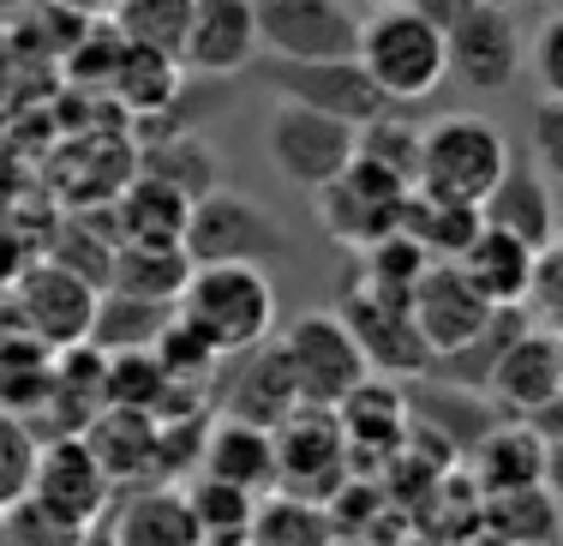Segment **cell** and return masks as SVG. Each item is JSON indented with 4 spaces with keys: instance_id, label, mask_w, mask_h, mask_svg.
Returning a JSON list of instances; mask_svg holds the SVG:
<instances>
[{
    "instance_id": "cell-1",
    "label": "cell",
    "mask_w": 563,
    "mask_h": 546,
    "mask_svg": "<svg viewBox=\"0 0 563 546\" xmlns=\"http://www.w3.org/2000/svg\"><path fill=\"white\" fill-rule=\"evenodd\" d=\"M360 66L378 78V90L390 102H420L432 97L450 78V48L444 31L426 19L413 0H396V7H378L360 19Z\"/></svg>"
},
{
    "instance_id": "cell-2",
    "label": "cell",
    "mask_w": 563,
    "mask_h": 546,
    "mask_svg": "<svg viewBox=\"0 0 563 546\" xmlns=\"http://www.w3.org/2000/svg\"><path fill=\"white\" fill-rule=\"evenodd\" d=\"M180 306L222 354H246L276 337V283L264 264H192Z\"/></svg>"
},
{
    "instance_id": "cell-3",
    "label": "cell",
    "mask_w": 563,
    "mask_h": 546,
    "mask_svg": "<svg viewBox=\"0 0 563 546\" xmlns=\"http://www.w3.org/2000/svg\"><path fill=\"white\" fill-rule=\"evenodd\" d=\"M413 7L444 31L450 78H462L467 90H504L528 61L509 0H413Z\"/></svg>"
},
{
    "instance_id": "cell-4",
    "label": "cell",
    "mask_w": 563,
    "mask_h": 546,
    "mask_svg": "<svg viewBox=\"0 0 563 546\" xmlns=\"http://www.w3.org/2000/svg\"><path fill=\"white\" fill-rule=\"evenodd\" d=\"M504 168H509V144H504L498 121H486V114H438L420 132V181L413 186L438 198L479 205L498 186Z\"/></svg>"
},
{
    "instance_id": "cell-5",
    "label": "cell",
    "mask_w": 563,
    "mask_h": 546,
    "mask_svg": "<svg viewBox=\"0 0 563 546\" xmlns=\"http://www.w3.org/2000/svg\"><path fill=\"white\" fill-rule=\"evenodd\" d=\"M186 252H192V264H264L271 271V264L294 259V241L258 198L217 186L186 217Z\"/></svg>"
},
{
    "instance_id": "cell-6",
    "label": "cell",
    "mask_w": 563,
    "mask_h": 546,
    "mask_svg": "<svg viewBox=\"0 0 563 546\" xmlns=\"http://www.w3.org/2000/svg\"><path fill=\"white\" fill-rule=\"evenodd\" d=\"M282 354L294 367V384H300V403L312 408H336L342 396H354L360 384L372 379L366 349L354 342L342 313H306L282 330Z\"/></svg>"
},
{
    "instance_id": "cell-7",
    "label": "cell",
    "mask_w": 563,
    "mask_h": 546,
    "mask_svg": "<svg viewBox=\"0 0 563 546\" xmlns=\"http://www.w3.org/2000/svg\"><path fill=\"white\" fill-rule=\"evenodd\" d=\"M408 193L413 186L401 175H390L384 163H372V156L354 151V163L312 193V210H318V222H324V234H336L342 247L360 252V247L378 241V234L401 229V205H408Z\"/></svg>"
},
{
    "instance_id": "cell-8",
    "label": "cell",
    "mask_w": 563,
    "mask_h": 546,
    "mask_svg": "<svg viewBox=\"0 0 563 546\" xmlns=\"http://www.w3.org/2000/svg\"><path fill=\"white\" fill-rule=\"evenodd\" d=\"M360 151V127L336 121L324 109H306V102H282L264 127V156L282 168V181H294L300 193H318L324 181H336Z\"/></svg>"
},
{
    "instance_id": "cell-9",
    "label": "cell",
    "mask_w": 563,
    "mask_h": 546,
    "mask_svg": "<svg viewBox=\"0 0 563 546\" xmlns=\"http://www.w3.org/2000/svg\"><path fill=\"white\" fill-rule=\"evenodd\" d=\"M271 90L282 102H306V109H324L347 127H366L378 114H390L396 102L378 90V78L360 66V55H330V61H271L264 66Z\"/></svg>"
},
{
    "instance_id": "cell-10",
    "label": "cell",
    "mask_w": 563,
    "mask_h": 546,
    "mask_svg": "<svg viewBox=\"0 0 563 546\" xmlns=\"http://www.w3.org/2000/svg\"><path fill=\"white\" fill-rule=\"evenodd\" d=\"M31 499H43L48 511L97 528L102 516H109V504H114V474L102 469V457L90 450L85 433H55V438L36 445Z\"/></svg>"
},
{
    "instance_id": "cell-11",
    "label": "cell",
    "mask_w": 563,
    "mask_h": 546,
    "mask_svg": "<svg viewBox=\"0 0 563 546\" xmlns=\"http://www.w3.org/2000/svg\"><path fill=\"white\" fill-rule=\"evenodd\" d=\"M354 330V342L366 349V367L384 372V379H408V372H432V342H426L420 318H413L408 301L378 295V288H347V301L336 306Z\"/></svg>"
},
{
    "instance_id": "cell-12",
    "label": "cell",
    "mask_w": 563,
    "mask_h": 546,
    "mask_svg": "<svg viewBox=\"0 0 563 546\" xmlns=\"http://www.w3.org/2000/svg\"><path fill=\"white\" fill-rule=\"evenodd\" d=\"M342 457H347V433L336 408H312L300 403L288 421L276 426V487L300 492V499H324L342 481Z\"/></svg>"
},
{
    "instance_id": "cell-13",
    "label": "cell",
    "mask_w": 563,
    "mask_h": 546,
    "mask_svg": "<svg viewBox=\"0 0 563 546\" xmlns=\"http://www.w3.org/2000/svg\"><path fill=\"white\" fill-rule=\"evenodd\" d=\"M258 36L276 61H330L360 48L347 0H258Z\"/></svg>"
},
{
    "instance_id": "cell-14",
    "label": "cell",
    "mask_w": 563,
    "mask_h": 546,
    "mask_svg": "<svg viewBox=\"0 0 563 546\" xmlns=\"http://www.w3.org/2000/svg\"><path fill=\"white\" fill-rule=\"evenodd\" d=\"M258 0H192V24H186L180 66L198 78H228L246 73L258 61Z\"/></svg>"
},
{
    "instance_id": "cell-15",
    "label": "cell",
    "mask_w": 563,
    "mask_h": 546,
    "mask_svg": "<svg viewBox=\"0 0 563 546\" xmlns=\"http://www.w3.org/2000/svg\"><path fill=\"white\" fill-rule=\"evenodd\" d=\"M408 306H413V318H420V330H426V342H432L438 361L455 354V349H467V342L492 325V313H498V306L462 276V264H450V259L426 264V276H420V288H413Z\"/></svg>"
},
{
    "instance_id": "cell-16",
    "label": "cell",
    "mask_w": 563,
    "mask_h": 546,
    "mask_svg": "<svg viewBox=\"0 0 563 546\" xmlns=\"http://www.w3.org/2000/svg\"><path fill=\"white\" fill-rule=\"evenodd\" d=\"M486 391L509 415H545L563 396V342L540 325H521L509 337V349L498 354V367H492Z\"/></svg>"
},
{
    "instance_id": "cell-17",
    "label": "cell",
    "mask_w": 563,
    "mask_h": 546,
    "mask_svg": "<svg viewBox=\"0 0 563 546\" xmlns=\"http://www.w3.org/2000/svg\"><path fill=\"white\" fill-rule=\"evenodd\" d=\"M19 313H24V330H36L43 342H85L90 337V318H97V288L90 276H78L73 264H43L19 283Z\"/></svg>"
},
{
    "instance_id": "cell-18",
    "label": "cell",
    "mask_w": 563,
    "mask_h": 546,
    "mask_svg": "<svg viewBox=\"0 0 563 546\" xmlns=\"http://www.w3.org/2000/svg\"><path fill=\"white\" fill-rule=\"evenodd\" d=\"M198 474H217V481H234L246 492H271L276 487V426H258L246 415L210 421Z\"/></svg>"
},
{
    "instance_id": "cell-19",
    "label": "cell",
    "mask_w": 563,
    "mask_h": 546,
    "mask_svg": "<svg viewBox=\"0 0 563 546\" xmlns=\"http://www.w3.org/2000/svg\"><path fill=\"white\" fill-rule=\"evenodd\" d=\"M479 217L492 222V229H509L516 241H528L533 252H545L558 241V198H552V181L540 175V168H516L509 163L498 186H492L486 198H479Z\"/></svg>"
},
{
    "instance_id": "cell-20",
    "label": "cell",
    "mask_w": 563,
    "mask_h": 546,
    "mask_svg": "<svg viewBox=\"0 0 563 546\" xmlns=\"http://www.w3.org/2000/svg\"><path fill=\"white\" fill-rule=\"evenodd\" d=\"M300 408V384H294V367L282 354V337H264L258 349L240 354L234 367V391H228V415H246L258 426H282Z\"/></svg>"
},
{
    "instance_id": "cell-21",
    "label": "cell",
    "mask_w": 563,
    "mask_h": 546,
    "mask_svg": "<svg viewBox=\"0 0 563 546\" xmlns=\"http://www.w3.org/2000/svg\"><path fill=\"white\" fill-rule=\"evenodd\" d=\"M114 546H205V528L192 516V499L174 487H139L109 523Z\"/></svg>"
},
{
    "instance_id": "cell-22",
    "label": "cell",
    "mask_w": 563,
    "mask_h": 546,
    "mask_svg": "<svg viewBox=\"0 0 563 546\" xmlns=\"http://www.w3.org/2000/svg\"><path fill=\"white\" fill-rule=\"evenodd\" d=\"M85 438H90V450L102 457V469L114 474V487L139 481L144 469H156V462H163V421L144 415V408L109 403L97 421L85 426Z\"/></svg>"
},
{
    "instance_id": "cell-23",
    "label": "cell",
    "mask_w": 563,
    "mask_h": 546,
    "mask_svg": "<svg viewBox=\"0 0 563 546\" xmlns=\"http://www.w3.org/2000/svg\"><path fill=\"white\" fill-rule=\"evenodd\" d=\"M533 259H540V252H533L528 241H516L509 229H492L486 222V229L474 234V247H467L455 264H462V276L492 306H521L528 301V283H533Z\"/></svg>"
},
{
    "instance_id": "cell-24",
    "label": "cell",
    "mask_w": 563,
    "mask_h": 546,
    "mask_svg": "<svg viewBox=\"0 0 563 546\" xmlns=\"http://www.w3.org/2000/svg\"><path fill=\"white\" fill-rule=\"evenodd\" d=\"M474 474L486 492H533L552 474V445L533 426H492V433H479Z\"/></svg>"
},
{
    "instance_id": "cell-25",
    "label": "cell",
    "mask_w": 563,
    "mask_h": 546,
    "mask_svg": "<svg viewBox=\"0 0 563 546\" xmlns=\"http://www.w3.org/2000/svg\"><path fill=\"white\" fill-rule=\"evenodd\" d=\"M186 276H192V252H186V241H120L109 288L151 295V301H180Z\"/></svg>"
},
{
    "instance_id": "cell-26",
    "label": "cell",
    "mask_w": 563,
    "mask_h": 546,
    "mask_svg": "<svg viewBox=\"0 0 563 546\" xmlns=\"http://www.w3.org/2000/svg\"><path fill=\"white\" fill-rule=\"evenodd\" d=\"M401 229L413 234L432 259H462L467 247H474V234L486 229V217H479V205H462V198H438V193H420L413 186L408 205H401Z\"/></svg>"
},
{
    "instance_id": "cell-27",
    "label": "cell",
    "mask_w": 563,
    "mask_h": 546,
    "mask_svg": "<svg viewBox=\"0 0 563 546\" xmlns=\"http://www.w3.org/2000/svg\"><path fill=\"white\" fill-rule=\"evenodd\" d=\"M48 384H55V342H43L36 330H7L0 337V408L36 415Z\"/></svg>"
},
{
    "instance_id": "cell-28",
    "label": "cell",
    "mask_w": 563,
    "mask_h": 546,
    "mask_svg": "<svg viewBox=\"0 0 563 546\" xmlns=\"http://www.w3.org/2000/svg\"><path fill=\"white\" fill-rule=\"evenodd\" d=\"M174 318V301H151V295H126V288H109L97 301V318H90V342L97 349H151L163 337V325Z\"/></svg>"
},
{
    "instance_id": "cell-29",
    "label": "cell",
    "mask_w": 563,
    "mask_h": 546,
    "mask_svg": "<svg viewBox=\"0 0 563 546\" xmlns=\"http://www.w3.org/2000/svg\"><path fill=\"white\" fill-rule=\"evenodd\" d=\"M186 217H192V198L180 186H168L163 175H139L120 193L126 241H186Z\"/></svg>"
},
{
    "instance_id": "cell-30",
    "label": "cell",
    "mask_w": 563,
    "mask_h": 546,
    "mask_svg": "<svg viewBox=\"0 0 563 546\" xmlns=\"http://www.w3.org/2000/svg\"><path fill=\"white\" fill-rule=\"evenodd\" d=\"M186 499H192V516H198V528H205V546H252L258 492L217 481V474H198V481L186 487Z\"/></svg>"
},
{
    "instance_id": "cell-31",
    "label": "cell",
    "mask_w": 563,
    "mask_h": 546,
    "mask_svg": "<svg viewBox=\"0 0 563 546\" xmlns=\"http://www.w3.org/2000/svg\"><path fill=\"white\" fill-rule=\"evenodd\" d=\"M144 175H163L168 186H180L186 198H205V193H217L222 186V156L210 151V139L205 132H174V139H156L151 144V163H144Z\"/></svg>"
},
{
    "instance_id": "cell-32",
    "label": "cell",
    "mask_w": 563,
    "mask_h": 546,
    "mask_svg": "<svg viewBox=\"0 0 563 546\" xmlns=\"http://www.w3.org/2000/svg\"><path fill=\"white\" fill-rule=\"evenodd\" d=\"M336 415H342L347 450H354V445L390 450L396 438H401V426H408V403H401L390 384H384V372H372V379L360 384L354 396H342V403H336Z\"/></svg>"
},
{
    "instance_id": "cell-33",
    "label": "cell",
    "mask_w": 563,
    "mask_h": 546,
    "mask_svg": "<svg viewBox=\"0 0 563 546\" xmlns=\"http://www.w3.org/2000/svg\"><path fill=\"white\" fill-rule=\"evenodd\" d=\"M360 288H378V295H396V301H413V288H420L426 264H432V252L413 241L408 229H390L378 234L372 247H360Z\"/></svg>"
},
{
    "instance_id": "cell-34",
    "label": "cell",
    "mask_w": 563,
    "mask_h": 546,
    "mask_svg": "<svg viewBox=\"0 0 563 546\" xmlns=\"http://www.w3.org/2000/svg\"><path fill=\"white\" fill-rule=\"evenodd\" d=\"M114 31L126 43H144V48H163V55L180 61L186 48V24H192V0H114Z\"/></svg>"
},
{
    "instance_id": "cell-35",
    "label": "cell",
    "mask_w": 563,
    "mask_h": 546,
    "mask_svg": "<svg viewBox=\"0 0 563 546\" xmlns=\"http://www.w3.org/2000/svg\"><path fill=\"white\" fill-rule=\"evenodd\" d=\"M324 540H330L324 511H318V499H300V492H282L252 516V546H324Z\"/></svg>"
},
{
    "instance_id": "cell-36",
    "label": "cell",
    "mask_w": 563,
    "mask_h": 546,
    "mask_svg": "<svg viewBox=\"0 0 563 546\" xmlns=\"http://www.w3.org/2000/svg\"><path fill=\"white\" fill-rule=\"evenodd\" d=\"M151 349H156V361H163L180 384H186V379H210V372H217V367L228 361V354L205 337V330L192 325V318L180 313V306H174V318L163 325V337H156Z\"/></svg>"
},
{
    "instance_id": "cell-37",
    "label": "cell",
    "mask_w": 563,
    "mask_h": 546,
    "mask_svg": "<svg viewBox=\"0 0 563 546\" xmlns=\"http://www.w3.org/2000/svg\"><path fill=\"white\" fill-rule=\"evenodd\" d=\"M85 540H90L85 523L48 511L43 499H31V492L7 504V546H85Z\"/></svg>"
},
{
    "instance_id": "cell-38",
    "label": "cell",
    "mask_w": 563,
    "mask_h": 546,
    "mask_svg": "<svg viewBox=\"0 0 563 546\" xmlns=\"http://www.w3.org/2000/svg\"><path fill=\"white\" fill-rule=\"evenodd\" d=\"M420 132L413 121H401V114H378V121L360 127V156H372V163H384L390 175L401 181H420Z\"/></svg>"
},
{
    "instance_id": "cell-39",
    "label": "cell",
    "mask_w": 563,
    "mask_h": 546,
    "mask_svg": "<svg viewBox=\"0 0 563 546\" xmlns=\"http://www.w3.org/2000/svg\"><path fill=\"white\" fill-rule=\"evenodd\" d=\"M36 426L12 408H0V504L24 499L31 492V469H36Z\"/></svg>"
},
{
    "instance_id": "cell-40",
    "label": "cell",
    "mask_w": 563,
    "mask_h": 546,
    "mask_svg": "<svg viewBox=\"0 0 563 546\" xmlns=\"http://www.w3.org/2000/svg\"><path fill=\"white\" fill-rule=\"evenodd\" d=\"M521 313L533 318L540 330H552L563 337V241H552L533 259V283H528V301H521Z\"/></svg>"
},
{
    "instance_id": "cell-41",
    "label": "cell",
    "mask_w": 563,
    "mask_h": 546,
    "mask_svg": "<svg viewBox=\"0 0 563 546\" xmlns=\"http://www.w3.org/2000/svg\"><path fill=\"white\" fill-rule=\"evenodd\" d=\"M528 73L540 85V97H563V7L545 12L528 36Z\"/></svg>"
},
{
    "instance_id": "cell-42",
    "label": "cell",
    "mask_w": 563,
    "mask_h": 546,
    "mask_svg": "<svg viewBox=\"0 0 563 546\" xmlns=\"http://www.w3.org/2000/svg\"><path fill=\"white\" fill-rule=\"evenodd\" d=\"M528 151L552 186H563V97H540L533 102V127H528Z\"/></svg>"
},
{
    "instance_id": "cell-43",
    "label": "cell",
    "mask_w": 563,
    "mask_h": 546,
    "mask_svg": "<svg viewBox=\"0 0 563 546\" xmlns=\"http://www.w3.org/2000/svg\"><path fill=\"white\" fill-rule=\"evenodd\" d=\"M48 7L78 12V19H102V12H114V0H48Z\"/></svg>"
},
{
    "instance_id": "cell-44",
    "label": "cell",
    "mask_w": 563,
    "mask_h": 546,
    "mask_svg": "<svg viewBox=\"0 0 563 546\" xmlns=\"http://www.w3.org/2000/svg\"><path fill=\"white\" fill-rule=\"evenodd\" d=\"M354 7H366V12H378V7H396V0H354Z\"/></svg>"
},
{
    "instance_id": "cell-45",
    "label": "cell",
    "mask_w": 563,
    "mask_h": 546,
    "mask_svg": "<svg viewBox=\"0 0 563 546\" xmlns=\"http://www.w3.org/2000/svg\"><path fill=\"white\" fill-rule=\"evenodd\" d=\"M85 546H114V540H109V535H97V528H90V540H85Z\"/></svg>"
},
{
    "instance_id": "cell-46",
    "label": "cell",
    "mask_w": 563,
    "mask_h": 546,
    "mask_svg": "<svg viewBox=\"0 0 563 546\" xmlns=\"http://www.w3.org/2000/svg\"><path fill=\"white\" fill-rule=\"evenodd\" d=\"M0 546H7V504H0Z\"/></svg>"
},
{
    "instance_id": "cell-47",
    "label": "cell",
    "mask_w": 563,
    "mask_h": 546,
    "mask_svg": "<svg viewBox=\"0 0 563 546\" xmlns=\"http://www.w3.org/2000/svg\"><path fill=\"white\" fill-rule=\"evenodd\" d=\"M558 241H563V222H558Z\"/></svg>"
},
{
    "instance_id": "cell-48",
    "label": "cell",
    "mask_w": 563,
    "mask_h": 546,
    "mask_svg": "<svg viewBox=\"0 0 563 546\" xmlns=\"http://www.w3.org/2000/svg\"><path fill=\"white\" fill-rule=\"evenodd\" d=\"M558 342H563V337H558Z\"/></svg>"
}]
</instances>
